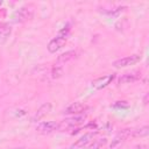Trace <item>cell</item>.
<instances>
[{"instance_id": "1", "label": "cell", "mask_w": 149, "mask_h": 149, "mask_svg": "<svg viewBox=\"0 0 149 149\" xmlns=\"http://www.w3.org/2000/svg\"><path fill=\"white\" fill-rule=\"evenodd\" d=\"M33 16H34V8L31 6H24L15 10V13L13 14V21L15 23H22L31 20Z\"/></svg>"}, {"instance_id": "2", "label": "cell", "mask_w": 149, "mask_h": 149, "mask_svg": "<svg viewBox=\"0 0 149 149\" xmlns=\"http://www.w3.org/2000/svg\"><path fill=\"white\" fill-rule=\"evenodd\" d=\"M140 61H141L140 55H130V56H126V57H122L120 59H116L115 62H113V66L116 69L127 68L129 65H134V64L139 63Z\"/></svg>"}, {"instance_id": "3", "label": "cell", "mask_w": 149, "mask_h": 149, "mask_svg": "<svg viewBox=\"0 0 149 149\" xmlns=\"http://www.w3.org/2000/svg\"><path fill=\"white\" fill-rule=\"evenodd\" d=\"M66 40H68V35L59 33L58 36H56L55 38H52V40L49 42V44H48V47H47V48H48V51L51 52V54L58 51L61 48L64 47V44L66 43Z\"/></svg>"}, {"instance_id": "4", "label": "cell", "mask_w": 149, "mask_h": 149, "mask_svg": "<svg viewBox=\"0 0 149 149\" xmlns=\"http://www.w3.org/2000/svg\"><path fill=\"white\" fill-rule=\"evenodd\" d=\"M58 129H59V123L56 122V121H43V122L38 123L37 127H36L37 133L43 134V135L54 133V132H56Z\"/></svg>"}, {"instance_id": "5", "label": "cell", "mask_w": 149, "mask_h": 149, "mask_svg": "<svg viewBox=\"0 0 149 149\" xmlns=\"http://www.w3.org/2000/svg\"><path fill=\"white\" fill-rule=\"evenodd\" d=\"M98 134V132H88V133H85L83 136H80L72 146H71V149H81L84 147H86L88 143H91L94 139V136Z\"/></svg>"}, {"instance_id": "6", "label": "cell", "mask_w": 149, "mask_h": 149, "mask_svg": "<svg viewBox=\"0 0 149 149\" xmlns=\"http://www.w3.org/2000/svg\"><path fill=\"white\" fill-rule=\"evenodd\" d=\"M84 121H85V115H76V116L69 118V119H66V120H64L59 123V129L58 130H64V129L76 127L78 125H81Z\"/></svg>"}, {"instance_id": "7", "label": "cell", "mask_w": 149, "mask_h": 149, "mask_svg": "<svg viewBox=\"0 0 149 149\" xmlns=\"http://www.w3.org/2000/svg\"><path fill=\"white\" fill-rule=\"evenodd\" d=\"M115 78V74H106V76H102V77H99L97 79H94L92 81V87L94 90H101L106 86H108Z\"/></svg>"}, {"instance_id": "8", "label": "cell", "mask_w": 149, "mask_h": 149, "mask_svg": "<svg viewBox=\"0 0 149 149\" xmlns=\"http://www.w3.org/2000/svg\"><path fill=\"white\" fill-rule=\"evenodd\" d=\"M85 109H86V105H84L79 101H76V102H72L71 105H69L64 109V114H79V113H83Z\"/></svg>"}, {"instance_id": "9", "label": "cell", "mask_w": 149, "mask_h": 149, "mask_svg": "<svg viewBox=\"0 0 149 149\" xmlns=\"http://www.w3.org/2000/svg\"><path fill=\"white\" fill-rule=\"evenodd\" d=\"M50 111H51V104H50V102L43 104V105L37 109V112L35 113V115L33 116V121H38V120H41V119H42L43 116H45Z\"/></svg>"}, {"instance_id": "10", "label": "cell", "mask_w": 149, "mask_h": 149, "mask_svg": "<svg viewBox=\"0 0 149 149\" xmlns=\"http://www.w3.org/2000/svg\"><path fill=\"white\" fill-rule=\"evenodd\" d=\"M12 33V27L8 23H0V44L7 42L9 35Z\"/></svg>"}, {"instance_id": "11", "label": "cell", "mask_w": 149, "mask_h": 149, "mask_svg": "<svg viewBox=\"0 0 149 149\" xmlns=\"http://www.w3.org/2000/svg\"><path fill=\"white\" fill-rule=\"evenodd\" d=\"M140 72H128V73H125L122 74L120 78H119V83L120 84H129V83H133L135 80H137L140 78Z\"/></svg>"}, {"instance_id": "12", "label": "cell", "mask_w": 149, "mask_h": 149, "mask_svg": "<svg viewBox=\"0 0 149 149\" xmlns=\"http://www.w3.org/2000/svg\"><path fill=\"white\" fill-rule=\"evenodd\" d=\"M130 132H132V129H123V130H121V132L115 136V139L113 140V142H112L111 147H115V146H118L119 143L123 142L127 137H129V136H130Z\"/></svg>"}, {"instance_id": "13", "label": "cell", "mask_w": 149, "mask_h": 149, "mask_svg": "<svg viewBox=\"0 0 149 149\" xmlns=\"http://www.w3.org/2000/svg\"><path fill=\"white\" fill-rule=\"evenodd\" d=\"M149 134V127L148 126H143L136 129H132L130 132V136L133 137H144Z\"/></svg>"}, {"instance_id": "14", "label": "cell", "mask_w": 149, "mask_h": 149, "mask_svg": "<svg viewBox=\"0 0 149 149\" xmlns=\"http://www.w3.org/2000/svg\"><path fill=\"white\" fill-rule=\"evenodd\" d=\"M74 56H76V51H74V50L66 51V52L62 54L61 56H58V58H57V63H66V62L71 61L72 58H74Z\"/></svg>"}, {"instance_id": "15", "label": "cell", "mask_w": 149, "mask_h": 149, "mask_svg": "<svg viewBox=\"0 0 149 149\" xmlns=\"http://www.w3.org/2000/svg\"><path fill=\"white\" fill-rule=\"evenodd\" d=\"M107 140L106 139H99V140H94L93 143H91L86 149H100L101 147H104L106 144Z\"/></svg>"}, {"instance_id": "16", "label": "cell", "mask_w": 149, "mask_h": 149, "mask_svg": "<svg viewBox=\"0 0 149 149\" xmlns=\"http://www.w3.org/2000/svg\"><path fill=\"white\" fill-rule=\"evenodd\" d=\"M63 74V68L61 65H55L51 69V76L52 78H59Z\"/></svg>"}, {"instance_id": "17", "label": "cell", "mask_w": 149, "mask_h": 149, "mask_svg": "<svg viewBox=\"0 0 149 149\" xmlns=\"http://www.w3.org/2000/svg\"><path fill=\"white\" fill-rule=\"evenodd\" d=\"M14 149H27V148H14Z\"/></svg>"}, {"instance_id": "18", "label": "cell", "mask_w": 149, "mask_h": 149, "mask_svg": "<svg viewBox=\"0 0 149 149\" xmlns=\"http://www.w3.org/2000/svg\"><path fill=\"white\" fill-rule=\"evenodd\" d=\"M136 149H141V148H136Z\"/></svg>"}]
</instances>
